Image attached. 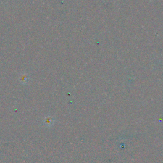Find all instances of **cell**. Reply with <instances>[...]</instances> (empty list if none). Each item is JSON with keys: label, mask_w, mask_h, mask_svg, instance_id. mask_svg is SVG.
Returning a JSON list of instances; mask_svg holds the SVG:
<instances>
[{"label": "cell", "mask_w": 163, "mask_h": 163, "mask_svg": "<svg viewBox=\"0 0 163 163\" xmlns=\"http://www.w3.org/2000/svg\"><path fill=\"white\" fill-rule=\"evenodd\" d=\"M28 80H29V78L27 75H25V74L22 75H21V77H20V81L22 83V84H27Z\"/></svg>", "instance_id": "6da1fadb"}, {"label": "cell", "mask_w": 163, "mask_h": 163, "mask_svg": "<svg viewBox=\"0 0 163 163\" xmlns=\"http://www.w3.org/2000/svg\"><path fill=\"white\" fill-rule=\"evenodd\" d=\"M44 123L45 124V125H47V126H51V124L52 123V120L51 119V118L50 117H47V119H45Z\"/></svg>", "instance_id": "7a4b0ae2"}]
</instances>
